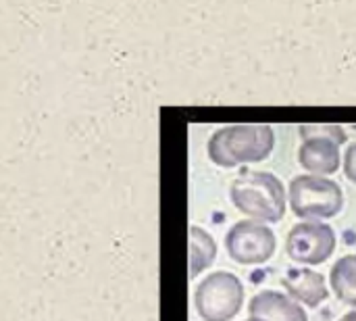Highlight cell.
Listing matches in <instances>:
<instances>
[{
    "label": "cell",
    "mask_w": 356,
    "mask_h": 321,
    "mask_svg": "<svg viewBox=\"0 0 356 321\" xmlns=\"http://www.w3.org/2000/svg\"><path fill=\"white\" fill-rule=\"evenodd\" d=\"M344 175L356 184V142L348 146L346 157H344Z\"/></svg>",
    "instance_id": "13"
},
{
    "label": "cell",
    "mask_w": 356,
    "mask_h": 321,
    "mask_svg": "<svg viewBox=\"0 0 356 321\" xmlns=\"http://www.w3.org/2000/svg\"><path fill=\"white\" fill-rule=\"evenodd\" d=\"M302 140L305 138H311V136H330V138H336L340 144L346 142V134L340 125H332V123H319V125H300L298 127Z\"/></svg>",
    "instance_id": "12"
},
{
    "label": "cell",
    "mask_w": 356,
    "mask_h": 321,
    "mask_svg": "<svg viewBox=\"0 0 356 321\" xmlns=\"http://www.w3.org/2000/svg\"><path fill=\"white\" fill-rule=\"evenodd\" d=\"M188 263H190V280H194L200 272L209 269L217 257V242L213 240V236L198 228V226H190V234H188Z\"/></svg>",
    "instance_id": "10"
},
{
    "label": "cell",
    "mask_w": 356,
    "mask_h": 321,
    "mask_svg": "<svg viewBox=\"0 0 356 321\" xmlns=\"http://www.w3.org/2000/svg\"><path fill=\"white\" fill-rule=\"evenodd\" d=\"M275 134L271 125L238 123L217 130L207 144L209 159L219 167H238L242 163H261L271 157Z\"/></svg>",
    "instance_id": "1"
},
{
    "label": "cell",
    "mask_w": 356,
    "mask_h": 321,
    "mask_svg": "<svg viewBox=\"0 0 356 321\" xmlns=\"http://www.w3.org/2000/svg\"><path fill=\"white\" fill-rule=\"evenodd\" d=\"M298 161L311 171V175H332L340 169V142L330 136L305 138L298 150Z\"/></svg>",
    "instance_id": "7"
},
{
    "label": "cell",
    "mask_w": 356,
    "mask_h": 321,
    "mask_svg": "<svg viewBox=\"0 0 356 321\" xmlns=\"http://www.w3.org/2000/svg\"><path fill=\"white\" fill-rule=\"evenodd\" d=\"M234 207L261 224H277L286 215L284 184L269 171H246L229 186Z\"/></svg>",
    "instance_id": "2"
},
{
    "label": "cell",
    "mask_w": 356,
    "mask_h": 321,
    "mask_svg": "<svg viewBox=\"0 0 356 321\" xmlns=\"http://www.w3.org/2000/svg\"><path fill=\"white\" fill-rule=\"evenodd\" d=\"M244 286L238 276L229 272H215L204 278L196 292L194 305L204 321H232L242 309Z\"/></svg>",
    "instance_id": "4"
},
{
    "label": "cell",
    "mask_w": 356,
    "mask_h": 321,
    "mask_svg": "<svg viewBox=\"0 0 356 321\" xmlns=\"http://www.w3.org/2000/svg\"><path fill=\"white\" fill-rule=\"evenodd\" d=\"M332 288L334 295L344 303L356 307V255L342 257L334 267H332Z\"/></svg>",
    "instance_id": "11"
},
{
    "label": "cell",
    "mask_w": 356,
    "mask_h": 321,
    "mask_svg": "<svg viewBox=\"0 0 356 321\" xmlns=\"http://www.w3.org/2000/svg\"><path fill=\"white\" fill-rule=\"evenodd\" d=\"M336 251V234L332 226L319 221L296 224L286 238V253L300 265H321Z\"/></svg>",
    "instance_id": "6"
},
{
    "label": "cell",
    "mask_w": 356,
    "mask_h": 321,
    "mask_svg": "<svg viewBox=\"0 0 356 321\" xmlns=\"http://www.w3.org/2000/svg\"><path fill=\"white\" fill-rule=\"evenodd\" d=\"M244 321H265V320H257V318H250V320H244Z\"/></svg>",
    "instance_id": "15"
},
{
    "label": "cell",
    "mask_w": 356,
    "mask_h": 321,
    "mask_svg": "<svg viewBox=\"0 0 356 321\" xmlns=\"http://www.w3.org/2000/svg\"><path fill=\"white\" fill-rule=\"evenodd\" d=\"M342 188L319 175H298L290 182V207L296 217L330 219L342 211Z\"/></svg>",
    "instance_id": "3"
},
{
    "label": "cell",
    "mask_w": 356,
    "mask_h": 321,
    "mask_svg": "<svg viewBox=\"0 0 356 321\" xmlns=\"http://www.w3.org/2000/svg\"><path fill=\"white\" fill-rule=\"evenodd\" d=\"M340 321H356V311H350V313H346V315H342Z\"/></svg>",
    "instance_id": "14"
},
{
    "label": "cell",
    "mask_w": 356,
    "mask_h": 321,
    "mask_svg": "<svg viewBox=\"0 0 356 321\" xmlns=\"http://www.w3.org/2000/svg\"><path fill=\"white\" fill-rule=\"evenodd\" d=\"M284 288L290 292L294 301H300L311 309H317L330 297L325 278L319 272L307 267H292L284 276Z\"/></svg>",
    "instance_id": "8"
},
{
    "label": "cell",
    "mask_w": 356,
    "mask_h": 321,
    "mask_svg": "<svg viewBox=\"0 0 356 321\" xmlns=\"http://www.w3.org/2000/svg\"><path fill=\"white\" fill-rule=\"evenodd\" d=\"M225 249L229 259H234L240 265H263L273 257L277 240L273 230L265 224L244 219L227 232Z\"/></svg>",
    "instance_id": "5"
},
{
    "label": "cell",
    "mask_w": 356,
    "mask_h": 321,
    "mask_svg": "<svg viewBox=\"0 0 356 321\" xmlns=\"http://www.w3.org/2000/svg\"><path fill=\"white\" fill-rule=\"evenodd\" d=\"M248 313L250 318L265 321H309V315L305 313L300 303L275 290H263L252 297Z\"/></svg>",
    "instance_id": "9"
}]
</instances>
